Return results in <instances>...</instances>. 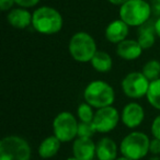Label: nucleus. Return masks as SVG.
<instances>
[{
    "instance_id": "1",
    "label": "nucleus",
    "mask_w": 160,
    "mask_h": 160,
    "mask_svg": "<svg viewBox=\"0 0 160 160\" xmlns=\"http://www.w3.org/2000/svg\"><path fill=\"white\" fill-rule=\"evenodd\" d=\"M32 25L38 33L52 35L62 30V17L54 8L41 7L32 14Z\"/></svg>"
},
{
    "instance_id": "2",
    "label": "nucleus",
    "mask_w": 160,
    "mask_h": 160,
    "mask_svg": "<svg viewBox=\"0 0 160 160\" xmlns=\"http://www.w3.org/2000/svg\"><path fill=\"white\" fill-rule=\"evenodd\" d=\"M85 101L96 109L111 107L115 100L114 90L109 83L96 80L86 87L83 91Z\"/></svg>"
},
{
    "instance_id": "3",
    "label": "nucleus",
    "mask_w": 160,
    "mask_h": 160,
    "mask_svg": "<svg viewBox=\"0 0 160 160\" xmlns=\"http://www.w3.org/2000/svg\"><path fill=\"white\" fill-rule=\"evenodd\" d=\"M151 6L146 0H128L120 8V19L129 27H140L149 20Z\"/></svg>"
},
{
    "instance_id": "4",
    "label": "nucleus",
    "mask_w": 160,
    "mask_h": 160,
    "mask_svg": "<svg viewBox=\"0 0 160 160\" xmlns=\"http://www.w3.org/2000/svg\"><path fill=\"white\" fill-rule=\"evenodd\" d=\"M97 52L96 41L86 32H77L69 41V53L77 62H91Z\"/></svg>"
},
{
    "instance_id": "5",
    "label": "nucleus",
    "mask_w": 160,
    "mask_h": 160,
    "mask_svg": "<svg viewBox=\"0 0 160 160\" xmlns=\"http://www.w3.org/2000/svg\"><path fill=\"white\" fill-rule=\"evenodd\" d=\"M150 140L142 132H133L123 138L120 150L123 157L133 160H139L149 152Z\"/></svg>"
},
{
    "instance_id": "6",
    "label": "nucleus",
    "mask_w": 160,
    "mask_h": 160,
    "mask_svg": "<svg viewBox=\"0 0 160 160\" xmlns=\"http://www.w3.org/2000/svg\"><path fill=\"white\" fill-rule=\"evenodd\" d=\"M31 147L19 136H7L0 142V160H30Z\"/></svg>"
},
{
    "instance_id": "7",
    "label": "nucleus",
    "mask_w": 160,
    "mask_h": 160,
    "mask_svg": "<svg viewBox=\"0 0 160 160\" xmlns=\"http://www.w3.org/2000/svg\"><path fill=\"white\" fill-rule=\"evenodd\" d=\"M78 125L76 118L69 112H60L56 115L53 122V129L55 136L62 142L72 140L78 134Z\"/></svg>"
},
{
    "instance_id": "8",
    "label": "nucleus",
    "mask_w": 160,
    "mask_h": 160,
    "mask_svg": "<svg viewBox=\"0 0 160 160\" xmlns=\"http://www.w3.org/2000/svg\"><path fill=\"white\" fill-rule=\"evenodd\" d=\"M150 81L142 75V72L133 71L125 76L122 80V90L128 98L140 99L147 96Z\"/></svg>"
},
{
    "instance_id": "9",
    "label": "nucleus",
    "mask_w": 160,
    "mask_h": 160,
    "mask_svg": "<svg viewBox=\"0 0 160 160\" xmlns=\"http://www.w3.org/2000/svg\"><path fill=\"white\" fill-rule=\"evenodd\" d=\"M120 121V114L113 107L98 109L94 113L93 125L99 133H108L113 131Z\"/></svg>"
},
{
    "instance_id": "10",
    "label": "nucleus",
    "mask_w": 160,
    "mask_h": 160,
    "mask_svg": "<svg viewBox=\"0 0 160 160\" xmlns=\"http://www.w3.org/2000/svg\"><path fill=\"white\" fill-rule=\"evenodd\" d=\"M145 112L140 104L131 102L126 104L122 112V122L128 128H135L139 126L144 121Z\"/></svg>"
},
{
    "instance_id": "11",
    "label": "nucleus",
    "mask_w": 160,
    "mask_h": 160,
    "mask_svg": "<svg viewBox=\"0 0 160 160\" xmlns=\"http://www.w3.org/2000/svg\"><path fill=\"white\" fill-rule=\"evenodd\" d=\"M97 146L91 138H81L78 137L73 142L72 152L73 157L79 160H93L96 156Z\"/></svg>"
},
{
    "instance_id": "12",
    "label": "nucleus",
    "mask_w": 160,
    "mask_h": 160,
    "mask_svg": "<svg viewBox=\"0 0 160 160\" xmlns=\"http://www.w3.org/2000/svg\"><path fill=\"white\" fill-rule=\"evenodd\" d=\"M128 27L123 20H114L110 23L105 29V38L110 43L118 44L126 40V36L128 35Z\"/></svg>"
},
{
    "instance_id": "13",
    "label": "nucleus",
    "mask_w": 160,
    "mask_h": 160,
    "mask_svg": "<svg viewBox=\"0 0 160 160\" xmlns=\"http://www.w3.org/2000/svg\"><path fill=\"white\" fill-rule=\"evenodd\" d=\"M142 47L135 40H124L118 43L116 54L125 60H134L142 55Z\"/></svg>"
},
{
    "instance_id": "14",
    "label": "nucleus",
    "mask_w": 160,
    "mask_h": 160,
    "mask_svg": "<svg viewBox=\"0 0 160 160\" xmlns=\"http://www.w3.org/2000/svg\"><path fill=\"white\" fill-rule=\"evenodd\" d=\"M156 30H155V22L148 20L146 23L138 27L137 31V42L142 47V49L150 48L156 41Z\"/></svg>"
},
{
    "instance_id": "15",
    "label": "nucleus",
    "mask_w": 160,
    "mask_h": 160,
    "mask_svg": "<svg viewBox=\"0 0 160 160\" xmlns=\"http://www.w3.org/2000/svg\"><path fill=\"white\" fill-rule=\"evenodd\" d=\"M8 22L16 29L23 30L32 24V14L23 8L12 9L7 16Z\"/></svg>"
},
{
    "instance_id": "16",
    "label": "nucleus",
    "mask_w": 160,
    "mask_h": 160,
    "mask_svg": "<svg viewBox=\"0 0 160 160\" xmlns=\"http://www.w3.org/2000/svg\"><path fill=\"white\" fill-rule=\"evenodd\" d=\"M118 155V147L113 139L104 137L97 144L96 156L99 160H115Z\"/></svg>"
},
{
    "instance_id": "17",
    "label": "nucleus",
    "mask_w": 160,
    "mask_h": 160,
    "mask_svg": "<svg viewBox=\"0 0 160 160\" xmlns=\"http://www.w3.org/2000/svg\"><path fill=\"white\" fill-rule=\"evenodd\" d=\"M60 144L62 142L55 135L48 136L45 139H43L38 146V155L43 159H48V158L54 157L59 150Z\"/></svg>"
},
{
    "instance_id": "18",
    "label": "nucleus",
    "mask_w": 160,
    "mask_h": 160,
    "mask_svg": "<svg viewBox=\"0 0 160 160\" xmlns=\"http://www.w3.org/2000/svg\"><path fill=\"white\" fill-rule=\"evenodd\" d=\"M91 65L99 72H109L113 66L111 56L105 52L98 51L91 59Z\"/></svg>"
},
{
    "instance_id": "19",
    "label": "nucleus",
    "mask_w": 160,
    "mask_h": 160,
    "mask_svg": "<svg viewBox=\"0 0 160 160\" xmlns=\"http://www.w3.org/2000/svg\"><path fill=\"white\" fill-rule=\"evenodd\" d=\"M146 97L151 107L160 110V78L151 81Z\"/></svg>"
},
{
    "instance_id": "20",
    "label": "nucleus",
    "mask_w": 160,
    "mask_h": 160,
    "mask_svg": "<svg viewBox=\"0 0 160 160\" xmlns=\"http://www.w3.org/2000/svg\"><path fill=\"white\" fill-rule=\"evenodd\" d=\"M142 75L149 80V81H153V80L159 79L160 77V62L156 59L149 60L142 67Z\"/></svg>"
},
{
    "instance_id": "21",
    "label": "nucleus",
    "mask_w": 160,
    "mask_h": 160,
    "mask_svg": "<svg viewBox=\"0 0 160 160\" xmlns=\"http://www.w3.org/2000/svg\"><path fill=\"white\" fill-rule=\"evenodd\" d=\"M77 114L80 122H93L94 113L92 111V107L90 104H88L87 102L81 103L78 107Z\"/></svg>"
},
{
    "instance_id": "22",
    "label": "nucleus",
    "mask_w": 160,
    "mask_h": 160,
    "mask_svg": "<svg viewBox=\"0 0 160 160\" xmlns=\"http://www.w3.org/2000/svg\"><path fill=\"white\" fill-rule=\"evenodd\" d=\"M97 132L93 122H80L78 125V137L81 138H91Z\"/></svg>"
},
{
    "instance_id": "23",
    "label": "nucleus",
    "mask_w": 160,
    "mask_h": 160,
    "mask_svg": "<svg viewBox=\"0 0 160 160\" xmlns=\"http://www.w3.org/2000/svg\"><path fill=\"white\" fill-rule=\"evenodd\" d=\"M151 133H152L153 137L160 139V115L153 120L152 124H151Z\"/></svg>"
},
{
    "instance_id": "24",
    "label": "nucleus",
    "mask_w": 160,
    "mask_h": 160,
    "mask_svg": "<svg viewBox=\"0 0 160 160\" xmlns=\"http://www.w3.org/2000/svg\"><path fill=\"white\" fill-rule=\"evenodd\" d=\"M149 151H150L152 155H160V139L155 138L150 140V145H149Z\"/></svg>"
},
{
    "instance_id": "25",
    "label": "nucleus",
    "mask_w": 160,
    "mask_h": 160,
    "mask_svg": "<svg viewBox=\"0 0 160 160\" xmlns=\"http://www.w3.org/2000/svg\"><path fill=\"white\" fill-rule=\"evenodd\" d=\"M14 2L21 8H32L38 5L40 0H14Z\"/></svg>"
},
{
    "instance_id": "26",
    "label": "nucleus",
    "mask_w": 160,
    "mask_h": 160,
    "mask_svg": "<svg viewBox=\"0 0 160 160\" xmlns=\"http://www.w3.org/2000/svg\"><path fill=\"white\" fill-rule=\"evenodd\" d=\"M14 3H16L14 0H0V9L2 11H8L9 9H11Z\"/></svg>"
},
{
    "instance_id": "27",
    "label": "nucleus",
    "mask_w": 160,
    "mask_h": 160,
    "mask_svg": "<svg viewBox=\"0 0 160 160\" xmlns=\"http://www.w3.org/2000/svg\"><path fill=\"white\" fill-rule=\"evenodd\" d=\"M151 10L156 16L160 18V0H152L151 1Z\"/></svg>"
},
{
    "instance_id": "28",
    "label": "nucleus",
    "mask_w": 160,
    "mask_h": 160,
    "mask_svg": "<svg viewBox=\"0 0 160 160\" xmlns=\"http://www.w3.org/2000/svg\"><path fill=\"white\" fill-rule=\"evenodd\" d=\"M110 1V3H112V5H114V6H123L124 3H126L128 0H109Z\"/></svg>"
},
{
    "instance_id": "29",
    "label": "nucleus",
    "mask_w": 160,
    "mask_h": 160,
    "mask_svg": "<svg viewBox=\"0 0 160 160\" xmlns=\"http://www.w3.org/2000/svg\"><path fill=\"white\" fill-rule=\"evenodd\" d=\"M155 30L157 35L160 38V18H158V20L155 21Z\"/></svg>"
},
{
    "instance_id": "30",
    "label": "nucleus",
    "mask_w": 160,
    "mask_h": 160,
    "mask_svg": "<svg viewBox=\"0 0 160 160\" xmlns=\"http://www.w3.org/2000/svg\"><path fill=\"white\" fill-rule=\"evenodd\" d=\"M115 160H133V159H129V158H126V157H121V158H116Z\"/></svg>"
},
{
    "instance_id": "31",
    "label": "nucleus",
    "mask_w": 160,
    "mask_h": 160,
    "mask_svg": "<svg viewBox=\"0 0 160 160\" xmlns=\"http://www.w3.org/2000/svg\"><path fill=\"white\" fill-rule=\"evenodd\" d=\"M149 160H160V158L159 157H152V158H150Z\"/></svg>"
},
{
    "instance_id": "32",
    "label": "nucleus",
    "mask_w": 160,
    "mask_h": 160,
    "mask_svg": "<svg viewBox=\"0 0 160 160\" xmlns=\"http://www.w3.org/2000/svg\"><path fill=\"white\" fill-rule=\"evenodd\" d=\"M67 160H79L78 158H76V157H70V158H68Z\"/></svg>"
}]
</instances>
